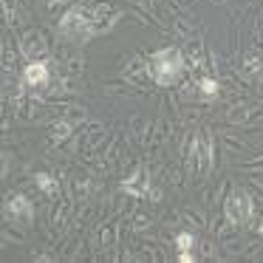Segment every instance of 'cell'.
Masks as SVG:
<instances>
[{
    "label": "cell",
    "instance_id": "1",
    "mask_svg": "<svg viewBox=\"0 0 263 263\" xmlns=\"http://www.w3.org/2000/svg\"><path fill=\"white\" fill-rule=\"evenodd\" d=\"M187 71V65H184V54L178 51V48H161V51H153L147 57V74L150 80L156 82V85L161 88H170L176 85L178 80H181V74Z\"/></svg>",
    "mask_w": 263,
    "mask_h": 263
},
{
    "label": "cell",
    "instance_id": "2",
    "mask_svg": "<svg viewBox=\"0 0 263 263\" xmlns=\"http://www.w3.org/2000/svg\"><path fill=\"white\" fill-rule=\"evenodd\" d=\"M60 37L74 46H85L97 37V29H93V20H91V6H71L68 12L63 14L60 20Z\"/></svg>",
    "mask_w": 263,
    "mask_h": 263
},
{
    "label": "cell",
    "instance_id": "3",
    "mask_svg": "<svg viewBox=\"0 0 263 263\" xmlns=\"http://www.w3.org/2000/svg\"><path fill=\"white\" fill-rule=\"evenodd\" d=\"M223 215H227L229 223H238V227L246 223L252 218V195L246 190H235L223 204Z\"/></svg>",
    "mask_w": 263,
    "mask_h": 263
},
{
    "label": "cell",
    "instance_id": "4",
    "mask_svg": "<svg viewBox=\"0 0 263 263\" xmlns=\"http://www.w3.org/2000/svg\"><path fill=\"white\" fill-rule=\"evenodd\" d=\"M3 215L9 218V221H23V223H31V218H34V204H31L26 195L20 193H9L6 195V204H3Z\"/></svg>",
    "mask_w": 263,
    "mask_h": 263
},
{
    "label": "cell",
    "instance_id": "5",
    "mask_svg": "<svg viewBox=\"0 0 263 263\" xmlns=\"http://www.w3.org/2000/svg\"><path fill=\"white\" fill-rule=\"evenodd\" d=\"M122 12L110 3H91V20H93V29H97V37L99 34H108L116 23H119Z\"/></svg>",
    "mask_w": 263,
    "mask_h": 263
},
{
    "label": "cell",
    "instance_id": "6",
    "mask_svg": "<svg viewBox=\"0 0 263 263\" xmlns=\"http://www.w3.org/2000/svg\"><path fill=\"white\" fill-rule=\"evenodd\" d=\"M23 57L29 60V63H34V60H46V51H48V46H46V37L40 34V31H29V34L23 37Z\"/></svg>",
    "mask_w": 263,
    "mask_h": 263
},
{
    "label": "cell",
    "instance_id": "7",
    "mask_svg": "<svg viewBox=\"0 0 263 263\" xmlns=\"http://www.w3.org/2000/svg\"><path fill=\"white\" fill-rule=\"evenodd\" d=\"M48 77H51V71H48L46 60H34V63H29L23 68V82L31 88H43L48 82Z\"/></svg>",
    "mask_w": 263,
    "mask_h": 263
},
{
    "label": "cell",
    "instance_id": "8",
    "mask_svg": "<svg viewBox=\"0 0 263 263\" xmlns=\"http://www.w3.org/2000/svg\"><path fill=\"white\" fill-rule=\"evenodd\" d=\"M142 176H144V170H142V167H136V170L122 181V193L133 195V198H144V187H139V184H142Z\"/></svg>",
    "mask_w": 263,
    "mask_h": 263
},
{
    "label": "cell",
    "instance_id": "9",
    "mask_svg": "<svg viewBox=\"0 0 263 263\" xmlns=\"http://www.w3.org/2000/svg\"><path fill=\"white\" fill-rule=\"evenodd\" d=\"M34 181H37V187H40L46 195H57L60 193V181L51 176V173H37Z\"/></svg>",
    "mask_w": 263,
    "mask_h": 263
},
{
    "label": "cell",
    "instance_id": "10",
    "mask_svg": "<svg viewBox=\"0 0 263 263\" xmlns=\"http://www.w3.org/2000/svg\"><path fill=\"white\" fill-rule=\"evenodd\" d=\"M243 74L246 77H260L263 74V57L260 54H246L243 57Z\"/></svg>",
    "mask_w": 263,
    "mask_h": 263
},
{
    "label": "cell",
    "instance_id": "11",
    "mask_svg": "<svg viewBox=\"0 0 263 263\" xmlns=\"http://www.w3.org/2000/svg\"><path fill=\"white\" fill-rule=\"evenodd\" d=\"M198 93H201V99H218V93H221V85H218L212 77H204V80L198 82Z\"/></svg>",
    "mask_w": 263,
    "mask_h": 263
},
{
    "label": "cell",
    "instance_id": "12",
    "mask_svg": "<svg viewBox=\"0 0 263 263\" xmlns=\"http://www.w3.org/2000/svg\"><path fill=\"white\" fill-rule=\"evenodd\" d=\"M71 136V122H57L51 127V144H63Z\"/></svg>",
    "mask_w": 263,
    "mask_h": 263
},
{
    "label": "cell",
    "instance_id": "13",
    "mask_svg": "<svg viewBox=\"0 0 263 263\" xmlns=\"http://www.w3.org/2000/svg\"><path fill=\"white\" fill-rule=\"evenodd\" d=\"M193 243H195V238H193L190 232H178V235H176V249H178V252L193 249Z\"/></svg>",
    "mask_w": 263,
    "mask_h": 263
},
{
    "label": "cell",
    "instance_id": "14",
    "mask_svg": "<svg viewBox=\"0 0 263 263\" xmlns=\"http://www.w3.org/2000/svg\"><path fill=\"white\" fill-rule=\"evenodd\" d=\"M74 193H77V195H88V181H85V178H80V181H77Z\"/></svg>",
    "mask_w": 263,
    "mask_h": 263
},
{
    "label": "cell",
    "instance_id": "15",
    "mask_svg": "<svg viewBox=\"0 0 263 263\" xmlns=\"http://www.w3.org/2000/svg\"><path fill=\"white\" fill-rule=\"evenodd\" d=\"M178 260H181V263H193V260H195V255H193L190 249H184V252H178Z\"/></svg>",
    "mask_w": 263,
    "mask_h": 263
},
{
    "label": "cell",
    "instance_id": "16",
    "mask_svg": "<svg viewBox=\"0 0 263 263\" xmlns=\"http://www.w3.org/2000/svg\"><path fill=\"white\" fill-rule=\"evenodd\" d=\"M63 3H68V0H48V6H51V9H57V6H63Z\"/></svg>",
    "mask_w": 263,
    "mask_h": 263
},
{
    "label": "cell",
    "instance_id": "17",
    "mask_svg": "<svg viewBox=\"0 0 263 263\" xmlns=\"http://www.w3.org/2000/svg\"><path fill=\"white\" fill-rule=\"evenodd\" d=\"M255 232H257V235H263V221H257V227H255Z\"/></svg>",
    "mask_w": 263,
    "mask_h": 263
},
{
    "label": "cell",
    "instance_id": "18",
    "mask_svg": "<svg viewBox=\"0 0 263 263\" xmlns=\"http://www.w3.org/2000/svg\"><path fill=\"white\" fill-rule=\"evenodd\" d=\"M212 3H227V0H212Z\"/></svg>",
    "mask_w": 263,
    "mask_h": 263
},
{
    "label": "cell",
    "instance_id": "19",
    "mask_svg": "<svg viewBox=\"0 0 263 263\" xmlns=\"http://www.w3.org/2000/svg\"><path fill=\"white\" fill-rule=\"evenodd\" d=\"M142 3H147V0H142Z\"/></svg>",
    "mask_w": 263,
    "mask_h": 263
},
{
    "label": "cell",
    "instance_id": "20",
    "mask_svg": "<svg viewBox=\"0 0 263 263\" xmlns=\"http://www.w3.org/2000/svg\"><path fill=\"white\" fill-rule=\"evenodd\" d=\"M260 31H263V26H260Z\"/></svg>",
    "mask_w": 263,
    "mask_h": 263
}]
</instances>
